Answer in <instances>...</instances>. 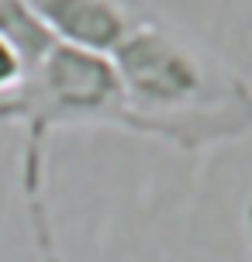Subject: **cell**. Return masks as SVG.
<instances>
[{
	"label": "cell",
	"instance_id": "cell-4",
	"mask_svg": "<svg viewBox=\"0 0 252 262\" xmlns=\"http://www.w3.org/2000/svg\"><path fill=\"white\" fill-rule=\"evenodd\" d=\"M0 35L11 38L21 49L28 69L55 45V38L38 25V17L31 14V7H28L25 0H0Z\"/></svg>",
	"mask_w": 252,
	"mask_h": 262
},
{
	"label": "cell",
	"instance_id": "cell-6",
	"mask_svg": "<svg viewBox=\"0 0 252 262\" xmlns=\"http://www.w3.org/2000/svg\"><path fill=\"white\" fill-rule=\"evenodd\" d=\"M245 231H249V249H252V196L245 204Z\"/></svg>",
	"mask_w": 252,
	"mask_h": 262
},
{
	"label": "cell",
	"instance_id": "cell-3",
	"mask_svg": "<svg viewBox=\"0 0 252 262\" xmlns=\"http://www.w3.org/2000/svg\"><path fill=\"white\" fill-rule=\"evenodd\" d=\"M25 4L55 41L104 59L118 52L124 38L152 14L138 0H25Z\"/></svg>",
	"mask_w": 252,
	"mask_h": 262
},
{
	"label": "cell",
	"instance_id": "cell-2",
	"mask_svg": "<svg viewBox=\"0 0 252 262\" xmlns=\"http://www.w3.org/2000/svg\"><path fill=\"white\" fill-rule=\"evenodd\" d=\"M0 121L17 124L21 190L45 262L55 259V238L45 214V156L49 138L62 128H121V86L114 62L55 41L25 73L7 97H0Z\"/></svg>",
	"mask_w": 252,
	"mask_h": 262
},
{
	"label": "cell",
	"instance_id": "cell-5",
	"mask_svg": "<svg viewBox=\"0 0 252 262\" xmlns=\"http://www.w3.org/2000/svg\"><path fill=\"white\" fill-rule=\"evenodd\" d=\"M25 55H21V49L14 45L11 38H4L0 35V97H7V93L25 79Z\"/></svg>",
	"mask_w": 252,
	"mask_h": 262
},
{
	"label": "cell",
	"instance_id": "cell-1",
	"mask_svg": "<svg viewBox=\"0 0 252 262\" xmlns=\"http://www.w3.org/2000/svg\"><path fill=\"white\" fill-rule=\"evenodd\" d=\"M121 86V131L186 156L252 135V83L183 28L149 14L111 55Z\"/></svg>",
	"mask_w": 252,
	"mask_h": 262
}]
</instances>
